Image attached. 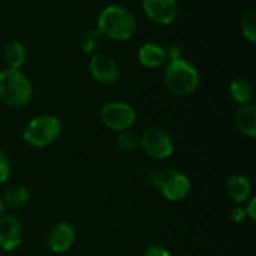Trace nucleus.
I'll return each mask as SVG.
<instances>
[{
  "mask_svg": "<svg viewBox=\"0 0 256 256\" xmlns=\"http://www.w3.org/2000/svg\"><path fill=\"white\" fill-rule=\"evenodd\" d=\"M98 30L112 40H128L136 30V20L128 8L110 4L98 16Z\"/></svg>",
  "mask_w": 256,
  "mask_h": 256,
  "instance_id": "1",
  "label": "nucleus"
},
{
  "mask_svg": "<svg viewBox=\"0 0 256 256\" xmlns=\"http://www.w3.org/2000/svg\"><path fill=\"white\" fill-rule=\"evenodd\" d=\"M33 96L32 82L18 69H4L0 72V99L9 106H26Z\"/></svg>",
  "mask_w": 256,
  "mask_h": 256,
  "instance_id": "2",
  "label": "nucleus"
},
{
  "mask_svg": "<svg viewBox=\"0 0 256 256\" xmlns=\"http://www.w3.org/2000/svg\"><path fill=\"white\" fill-rule=\"evenodd\" d=\"M148 183L168 201L177 202L184 200L190 192V180L178 170L166 168L159 171H148Z\"/></svg>",
  "mask_w": 256,
  "mask_h": 256,
  "instance_id": "3",
  "label": "nucleus"
},
{
  "mask_svg": "<svg viewBox=\"0 0 256 256\" xmlns=\"http://www.w3.org/2000/svg\"><path fill=\"white\" fill-rule=\"evenodd\" d=\"M165 84L176 96H189L198 88L200 74L196 68L184 58L170 60L165 70Z\"/></svg>",
  "mask_w": 256,
  "mask_h": 256,
  "instance_id": "4",
  "label": "nucleus"
},
{
  "mask_svg": "<svg viewBox=\"0 0 256 256\" xmlns=\"http://www.w3.org/2000/svg\"><path fill=\"white\" fill-rule=\"evenodd\" d=\"M62 132V123L54 116H38L27 123L22 132L24 141L36 148H44L51 146Z\"/></svg>",
  "mask_w": 256,
  "mask_h": 256,
  "instance_id": "5",
  "label": "nucleus"
},
{
  "mask_svg": "<svg viewBox=\"0 0 256 256\" xmlns=\"http://www.w3.org/2000/svg\"><path fill=\"white\" fill-rule=\"evenodd\" d=\"M140 147L153 159H168L174 153V140L172 136L160 129V128H150L144 130L140 136Z\"/></svg>",
  "mask_w": 256,
  "mask_h": 256,
  "instance_id": "6",
  "label": "nucleus"
},
{
  "mask_svg": "<svg viewBox=\"0 0 256 256\" xmlns=\"http://www.w3.org/2000/svg\"><path fill=\"white\" fill-rule=\"evenodd\" d=\"M135 118V110L126 102H108L100 110V122L111 130H129L134 126Z\"/></svg>",
  "mask_w": 256,
  "mask_h": 256,
  "instance_id": "7",
  "label": "nucleus"
},
{
  "mask_svg": "<svg viewBox=\"0 0 256 256\" xmlns=\"http://www.w3.org/2000/svg\"><path fill=\"white\" fill-rule=\"evenodd\" d=\"M88 70L98 82L108 84V86L116 84L120 78V69L116 60L111 56L102 52H98L90 58Z\"/></svg>",
  "mask_w": 256,
  "mask_h": 256,
  "instance_id": "8",
  "label": "nucleus"
},
{
  "mask_svg": "<svg viewBox=\"0 0 256 256\" xmlns=\"http://www.w3.org/2000/svg\"><path fill=\"white\" fill-rule=\"evenodd\" d=\"M142 9L147 18L159 26L171 24L178 14L176 0H142Z\"/></svg>",
  "mask_w": 256,
  "mask_h": 256,
  "instance_id": "9",
  "label": "nucleus"
},
{
  "mask_svg": "<svg viewBox=\"0 0 256 256\" xmlns=\"http://www.w3.org/2000/svg\"><path fill=\"white\" fill-rule=\"evenodd\" d=\"M22 242V225L14 214H2L0 218V249L4 252L15 250Z\"/></svg>",
  "mask_w": 256,
  "mask_h": 256,
  "instance_id": "10",
  "label": "nucleus"
},
{
  "mask_svg": "<svg viewBox=\"0 0 256 256\" xmlns=\"http://www.w3.org/2000/svg\"><path fill=\"white\" fill-rule=\"evenodd\" d=\"M75 242V228L68 222L56 224L46 236L48 249L54 254H63L72 248Z\"/></svg>",
  "mask_w": 256,
  "mask_h": 256,
  "instance_id": "11",
  "label": "nucleus"
},
{
  "mask_svg": "<svg viewBox=\"0 0 256 256\" xmlns=\"http://www.w3.org/2000/svg\"><path fill=\"white\" fill-rule=\"evenodd\" d=\"M226 194L237 204L246 202L250 198V194H252L250 180L248 177H244V176H240V174L231 176L226 180Z\"/></svg>",
  "mask_w": 256,
  "mask_h": 256,
  "instance_id": "12",
  "label": "nucleus"
},
{
  "mask_svg": "<svg viewBox=\"0 0 256 256\" xmlns=\"http://www.w3.org/2000/svg\"><path fill=\"white\" fill-rule=\"evenodd\" d=\"M236 126L248 138L256 136V106L252 104L242 105L236 112Z\"/></svg>",
  "mask_w": 256,
  "mask_h": 256,
  "instance_id": "13",
  "label": "nucleus"
},
{
  "mask_svg": "<svg viewBox=\"0 0 256 256\" xmlns=\"http://www.w3.org/2000/svg\"><path fill=\"white\" fill-rule=\"evenodd\" d=\"M138 58H140V63L142 66L150 68V69H156V68H160L162 64H165V62H166V50H164L158 44L148 42V44H144L140 48Z\"/></svg>",
  "mask_w": 256,
  "mask_h": 256,
  "instance_id": "14",
  "label": "nucleus"
},
{
  "mask_svg": "<svg viewBox=\"0 0 256 256\" xmlns=\"http://www.w3.org/2000/svg\"><path fill=\"white\" fill-rule=\"evenodd\" d=\"M30 200V192L27 188L24 186H10L9 189L4 190L2 201L3 206L9 207V208H20L22 206H26Z\"/></svg>",
  "mask_w": 256,
  "mask_h": 256,
  "instance_id": "15",
  "label": "nucleus"
},
{
  "mask_svg": "<svg viewBox=\"0 0 256 256\" xmlns=\"http://www.w3.org/2000/svg\"><path fill=\"white\" fill-rule=\"evenodd\" d=\"M4 60L10 69H20L27 60V50L26 45L20 40L10 42L4 50Z\"/></svg>",
  "mask_w": 256,
  "mask_h": 256,
  "instance_id": "16",
  "label": "nucleus"
},
{
  "mask_svg": "<svg viewBox=\"0 0 256 256\" xmlns=\"http://www.w3.org/2000/svg\"><path fill=\"white\" fill-rule=\"evenodd\" d=\"M230 96L238 105H248L254 98V87L246 80H234L230 84Z\"/></svg>",
  "mask_w": 256,
  "mask_h": 256,
  "instance_id": "17",
  "label": "nucleus"
},
{
  "mask_svg": "<svg viewBox=\"0 0 256 256\" xmlns=\"http://www.w3.org/2000/svg\"><path fill=\"white\" fill-rule=\"evenodd\" d=\"M102 33L98 28H92V30H86L82 32L81 38H80V46L84 52H94L100 45H102Z\"/></svg>",
  "mask_w": 256,
  "mask_h": 256,
  "instance_id": "18",
  "label": "nucleus"
},
{
  "mask_svg": "<svg viewBox=\"0 0 256 256\" xmlns=\"http://www.w3.org/2000/svg\"><path fill=\"white\" fill-rule=\"evenodd\" d=\"M116 142H117V147L122 152L130 153V152H135L140 147V136L136 134L130 132V130H123V132L118 134Z\"/></svg>",
  "mask_w": 256,
  "mask_h": 256,
  "instance_id": "19",
  "label": "nucleus"
},
{
  "mask_svg": "<svg viewBox=\"0 0 256 256\" xmlns=\"http://www.w3.org/2000/svg\"><path fill=\"white\" fill-rule=\"evenodd\" d=\"M242 33L249 42L256 40V14L255 10H249L242 18Z\"/></svg>",
  "mask_w": 256,
  "mask_h": 256,
  "instance_id": "20",
  "label": "nucleus"
},
{
  "mask_svg": "<svg viewBox=\"0 0 256 256\" xmlns=\"http://www.w3.org/2000/svg\"><path fill=\"white\" fill-rule=\"evenodd\" d=\"M9 174H10V162H9V158L4 152L0 150V184L8 182L9 178Z\"/></svg>",
  "mask_w": 256,
  "mask_h": 256,
  "instance_id": "21",
  "label": "nucleus"
},
{
  "mask_svg": "<svg viewBox=\"0 0 256 256\" xmlns=\"http://www.w3.org/2000/svg\"><path fill=\"white\" fill-rule=\"evenodd\" d=\"M142 256H171V254L166 248H164L160 244H152L144 250Z\"/></svg>",
  "mask_w": 256,
  "mask_h": 256,
  "instance_id": "22",
  "label": "nucleus"
},
{
  "mask_svg": "<svg viewBox=\"0 0 256 256\" xmlns=\"http://www.w3.org/2000/svg\"><path fill=\"white\" fill-rule=\"evenodd\" d=\"M230 216H231V220L236 222V224H242L244 219H248L246 212H244L243 207H236V208H232L231 213H230Z\"/></svg>",
  "mask_w": 256,
  "mask_h": 256,
  "instance_id": "23",
  "label": "nucleus"
},
{
  "mask_svg": "<svg viewBox=\"0 0 256 256\" xmlns=\"http://www.w3.org/2000/svg\"><path fill=\"white\" fill-rule=\"evenodd\" d=\"M244 212H246V216L248 219H250L252 222H255L256 219V198L252 196L248 202V206L244 207Z\"/></svg>",
  "mask_w": 256,
  "mask_h": 256,
  "instance_id": "24",
  "label": "nucleus"
},
{
  "mask_svg": "<svg viewBox=\"0 0 256 256\" xmlns=\"http://www.w3.org/2000/svg\"><path fill=\"white\" fill-rule=\"evenodd\" d=\"M3 208H4V206H3V201H2V198H0V218H2V214H3Z\"/></svg>",
  "mask_w": 256,
  "mask_h": 256,
  "instance_id": "25",
  "label": "nucleus"
}]
</instances>
